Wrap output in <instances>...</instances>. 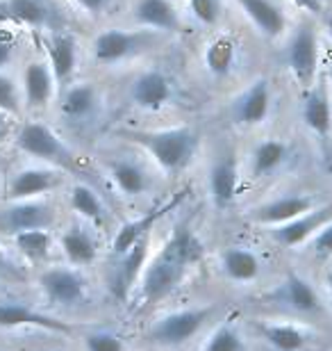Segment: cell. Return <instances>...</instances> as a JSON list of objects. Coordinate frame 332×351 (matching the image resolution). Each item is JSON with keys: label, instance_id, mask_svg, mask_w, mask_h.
Wrapping results in <instances>:
<instances>
[{"label": "cell", "instance_id": "2e32d148", "mask_svg": "<svg viewBox=\"0 0 332 351\" xmlns=\"http://www.w3.org/2000/svg\"><path fill=\"white\" fill-rule=\"evenodd\" d=\"M55 73L46 62H30L23 71V101L30 110H41L51 103Z\"/></svg>", "mask_w": 332, "mask_h": 351}, {"label": "cell", "instance_id": "7bdbcfd3", "mask_svg": "<svg viewBox=\"0 0 332 351\" xmlns=\"http://www.w3.org/2000/svg\"><path fill=\"white\" fill-rule=\"evenodd\" d=\"M326 27H328V34H330V37H332V14H330V16H328V21H326Z\"/></svg>", "mask_w": 332, "mask_h": 351}, {"label": "cell", "instance_id": "7a4b0ae2", "mask_svg": "<svg viewBox=\"0 0 332 351\" xmlns=\"http://www.w3.org/2000/svg\"><path fill=\"white\" fill-rule=\"evenodd\" d=\"M123 139L144 149L153 158V162L166 173L187 169L199 146V135L187 125L166 130H128L123 132Z\"/></svg>", "mask_w": 332, "mask_h": 351}, {"label": "cell", "instance_id": "7c38bea8", "mask_svg": "<svg viewBox=\"0 0 332 351\" xmlns=\"http://www.w3.org/2000/svg\"><path fill=\"white\" fill-rule=\"evenodd\" d=\"M330 221H332V206L314 208V210H309L307 215L296 217V219L282 223V226H273L271 235L282 247H298V244H303L312 235L319 233Z\"/></svg>", "mask_w": 332, "mask_h": 351}, {"label": "cell", "instance_id": "9c48e42d", "mask_svg": "<svg viewBox=\"0 0 332 351\" xmlns=\"http://www.w3.org/2000/svg\"><path fill=\"white\" fill-rule=\"evenodd\" d=\"M64 182V173L53 167H25L10 178L7 196L10 201H25L39 199L53 189H58Z\"/></svg>", "mask_w": 332, "mask_h": 351}, {"label": "cell", "instance_id": "d6986e66", "mask_svg": "<svg viewBox=\"0 0 332 351\" xmlns=\"http://www.w3.org/2000/svg\"><path fill=\"white\" fill-rule=\"evenodd\" d=\"M207 185H209V196L218 208H228L237 196L239 189V167L235 156H225L218 162L212 165L209 176H207Z\"/></svg>", "mask_w": 332, "mask_h": 351}, {"label": "cell", "instance_id": "f1b7e54d", "mask_svg": "<svg viewBox=\"0 0 332 351\" xmlns=\"http://www.w3.org/2000/svg\"><path fill=\"white\" fill-rule=\"evenodd\" d=\"M289 156V149L280 139H264L253 151V178H264V176L273 173L280 165H285Z\"/></svg>", "mask_w": 332, "mask_h": 351}, {"label": "cell", "instance_id": "603a6c76", "mask_svg": "<svg viewBox=\"0 0 332 351\" xmlns=\"http://www.w3.org/2000/svg\"><path fill=\"white\" fill-rule=\"evenodd\" d=\"M237 3L242 5L246 16L257 25V30L266 34L268 39H278L285 32L287 27L285 12L273 0H237Z\"/></svg>", "mask_w": 332, "mask_h": 351}, {"label": "cell", "instance_id": "60d3db41", "mask_svg": "<svg viewBox=\"0 0 332 351\" xmlns=\"http://www.w3.org/2000/svg\"><path fill=\"white\" fill-rule=\"evenodd\" d=\"M294 3L307 12H321V0H294Z\"/></svg>", "mask_w": 332, "mask_h": 351}, {"label": "cell", "instance_id": "ffe728a7", "mask_svg": "<svg viewBox=\"0 0 332 351\" xmlns=\"http://www.w3.org/2000/svg\"><path fill=\"white\" fill-rule=\"evenodd\" d=\"M132 16L139 25L159 32H175L180 27V14L171 0H137Z\"/></svg>", "mask_w": 332, "mask_h": 351}, {"label": "cell", "instance_id": "f6af8a7d", "mask_svg": "<svg viewBox=\"0 0 332 351\" xmlns=\"http://www.w3.org/2000/svg\"><path fill=\"white\" fill-rule=\"evenodd\" d=\"M330 80H332V66H330Z\"/></svg>", "mask_w": 332, "mask_h": 351}, {"label": "cell", "instance_id": "ac0fdd59", "mask_svg": "<svg viewBox=\"0 0 332 351\" xmlns=\"http://www.w3.org/2000/svg\"><path fill=\"white\" fill-rule=\"evenodd\" d=\"M268 110H271V89L264 78L253 82L235 103V117L244 125H259L266 121Z\"/></svg>", "mask_w": 332, "mask_h": 351}, {"label": "cell", "instance_id": "8fae6325", "mask_svg": "<svg viewBox=\"0 0 332 351\" xmlns=\"http://www.w3.org/2000/svg\"><path fill=\"white\" fill-rule=\"evenodd\" d=\"M273 304L298 315H312L321 311V299L312 285L298 274H287V278L282 280L280 287L271 294Z\"/></svg>", "mask_w": 332, "mask_h": 351}, {"label": "cell", "instance_id": "83f0119b", "mask_svg": "<svg viewBox=\"0 0 332 351\" xmlns=\"http://www.w3.org/2000/svg\"><path fill=\"white\" fill-rule=\"evenodd\" d=\"M0 14L34 27L46 25L51 19V12H48L44 0H0Z\"/></svg>", "mask_w": 332, "mask_h": 351}, {"label": "cell", "instance_id": "3957f363", "mask_svg": "<svg viewBox=\"0 0 332 351\" xmlns=\"http://www.w3.org/2000/svg\"><path fill=\"white\" fill-rule=\"evenodd\" d=\"M18 149L32 158H39L44 162H51L55 167H64V169H73L75 156L68 146L62 142L60 135L46 123L30 121L21 128L16 137Z\"/></svg>", "mask_w": 332, "mask_h": 351}, {"label": "cell", "instance_id": "ba28073f", "mask_svg": "<svg viewBox=\"0 0 332 351\" xmlns=\"http://www.w3.org/2000/svg\"><path fill=\"white\" fill-rule=\"evenodd\" d=\"M289 69L298 80V85L305 89L314 85L316 69H319V41H316V32L309 23L301 25L289 44Z\"/></svg>", "mask_w": 332, "mask_h": 351}, {"label": "cell", "instance_id": "836d02e7", "mask_svg": "<svg viewBox=\"0 0 332 351\" xmlns=\"http://www.w3.org/2000/svg\"><path fill=\"white\" fill-rule=\"evenodd\" d=\"M203 351H244V340L235 326L221 324L205 342Z\"/></svg>", "mask_w": 332, "mask_h": 351}, {"label": "cell", "instance_id": "1f68e13d", "mask_svg": "<svg viewBox=\"0 0 332 351\" xmlns=\"http://www.w3.org/2000/svg\"><path fill=\"white\" fill-rule=\"evenodd\" d=\"M14 244H16L18 254L27 258L30 263H44L51 256L53 235L48 233V228L25 230V233L14 235Z\"/></svg>", "mask_w": 332, "mask_h": 351}, {"label": "cell", "instance_id": "cb8c5ba5", "mask_svg": "<svg viewBox=\"0 0 332 351\" xmlns=\"http://www.w3.org/2000/svg\"><path fill=\"white\" fill-rule=\"evenodd\" d=\"M0 326H34L44 331H68L64 322L48 317L44 313H37L34 308L25 304H0Z\"/></svg>", "mask_w": 332, "mask_h": 351}, {"label": "cell", "instance_id": "f35d334b", "mask_svg": "<svg viewBox=\"0 0 332 351\" xmlns=\"http://www.w3.org/2000/svg\"><path fill=\"white\" fill-rule=\"evenodd\" d=\"M314 251L319 256H332V221L326 223L314 237Z\"/></svg>", "mask_w": 332, "mask_h": 351}, {"label": "cell", "instance_id": "b9f144b4", "mask_svg": "<svg viewBox=\"0 0 332 351\" xmlns=\"http://www.w3.org/2000/svg\"><path fill=\"white\" fill-rule=\"evenodd\" d=\"M7 269V256H5V249L0 247V271Z\"/></svg>", "mask_w": 332, "mask_h": 351}, {"label": "cell", "instance_id": "277c9868", "mask_svg": "<svg viewBox=\"0 0 332 351\" xmlns=\"http://www.w3.org/2000/svg\"><path fill=\"white\" fill-rule=\"evenodd\" d=\"M209 308H185L164 315L151 328V338L159 347H180L194 338L209 317Z\"/></svg>", "mask_w": 332, "mask_h": 351}, {"label": "cell", "instance_id": "4fadbf2b", "mask_svg": "<svg viewBox=\"0 0 332 351\" xmlns=\"http://www.w3.org/2000/svg\"><path fill=\"white\" fill-rule=\"evenodd\" d=\"M130 96L137 108L148 110V112H157L171 103L173 87H171V80H168L164 73L153 69V71H144L134 78Z\"/></svg>", "mask_w": 332, "mask_h": 351}, {"label": "cell", "instance_id": "d590c367", "mask_svg": "<svg viewBox=\"0 0 332 351\" xmlns=\"http://www.w3.org/2000/svg\"><path fill=\"white\" fill-rule=\"evenodd\" d=\"M84 347L87 351H125L123 340L112 331H91L84 338Z\"/></svg>", "mask_w": 332, "mask_h": 351}, {"label": "cell", "instance_id": "d4e9b609", "mask_svg": "<svg viewBox=\"0 0 332 351\" xmlns=\"http://www.w3.org/2000/svg\"><path fill=\"white\" fill-rule=\"evenodd\" d=\"M146 254H148V237L139 240L128 254H123L118 258V267L114 271V285H112L118 297H125V294L139 283L141 271H144Z\"/></svg>", "mask_w": 332, "mask_h": 351}, {"label": "cell", "instance_id": "52a82bcc", "mask_svg": "<svg viewBox=\"0 0 332 351\" xmlns=\"http://www.w3.org/2000/svg\"><path fill=\"white\" fill-rule=\"evenodd\" d=\"M55 221V210L51 203L41 199H25L12 201L3 213H0V228L3 233L18 235L25 230L51 228Z\"/></svg>", "mask_w": 332, "mask_h": 351}, {"label": "cell", "instance_id": "30bf717a", "mask_svg": "<svg viewBox=\"0 0 332 351\" xmlns=\"http://www.w3.org/2000/svg\"><path fill=\"white\" fill-rule=\"evenodd\" d=\"M314 208H316V203L312 196L287 194V196H280V199L262 203V206H257L255 210H251L248 219L273 228V226H282V223L296 219V217L307 215L309 210H314Z\"/></svg>", "mask_w": 332, "mask_h": 351}, {"label": "cell", "instance_id": "ee69618b", "mask_svg": "<svg viewBox=\"0 0 332 351\" xmlns=\"http://www.w3.org/2000/svg\"><path fill=\"white\" fill-rule=\"evenodd\" d=\"M328 287H330V292H332V271H330V276H328Z\"/></svg>", "mask_w": 332, "mask_h": 351}, {"label": "cell", "instance_id": "484cf974", "mask_svg": "<svg viewBox=\"0 0 332 351\" xmlns=\"http://www.w3.org/2000/svg\"><path fill=\"white\" fill-rule=\"evenodd\" d=\"M221 269L230 280L248 283V280H255L259 276L262 265H259V258L253 254L251 249L230 247V249H225L221 256Z\"/></svg>", "mask_w": 332, "mask_h": 351}, {"label": "cell", "instance_id": "6da1fadb", "mask_svg": "<svg viewBox=\"0 0 332 351\" xmlns=\"http://www.w3.org/2000/svg\"><path fill=\"white\" fill-rule=\"evenodd\" d=\"M201 258V242L189 223L175 226L164 249L153 258L139 278V308H148L166 299L180 280L185 278L189 265Z\"/></svg>", "mask_w": 332, "mask_h": 351}, {"label": "cell", "instance_id": "ab89813d", "mask_svg": "<svg viewBox=\"0 0 332 351\" xmlns=\"http://www.w3.org/2000/svg\"><path fill=\"white\" fill-rule=\"evenodd\" d=\"M77 5L82 7L84 12H89V14H101L105 12L107 7L112 5V0H75Z\"/></svg>", "mask_w": 332, "mask_h": 351}, {"label": "cell", "instance_id": "44dd1931", "mask_svg": "<svg viewBox=\"0 0 332 351\" xmlns=\"http://www.w3.org/2000/svg\"><path fill=\"white\" fill-rule=\"evenodd\" d=\"M303 121L314 135L328 137L332 130V105L328 96V87L319 82L316 87H309V94L303 105Z\"/></svg>", "mask_w": 332, "mask_h": 351}, {"label": "cell", "instance_id": "9a60e30c", "mask_svg": "<svg viewBox=\"0 0 332 351\" xmlns=\"http://www.w3.org/2000/svg\"><path fill=\"white\" fill-rule=\"evenodd\" d=\"M185 199V192H182L180 196H175L173 201H168L164 203L162 208H155L151 210V213H146V215H141L137 217V219H132L128 221L125 226H121V230H116V235H114V242H112V251H114V256L116 258H121L123 254H128V251L137 244L139 240H144V237H148V233L153 230V226L157 223L162 217H164L168 210H173L178 203Z\"/></svg>", "mask_w": 332, "mask_h": 351}, {"label": "cell", "instance_id": "f546056e", "mask_svg": "<svg viewBox=\"0 0 332 351\" xmlns=\"http://www.w3.org/2000/svg\"><path fill=\"white\" fill-rule=\"evenodd\" d=\"M259 331L275 351H301L307 345L305 328L298 324H262Z\"/></svg>", "mask_w": 332, "mask_h": 351}, {"label": "cell", "instance_id": "74e56055", "mask_svg": "<svg viewBox=\"0 0 332 351\" xmlns=\"http://www.w3.org/2000/svg\"><path fill=\"white\" fill-rule=\"evenodd\" d=\"M14 46H16V39H14L12 32L0 30V71L10 64L14 58Z\"/></svg>", "mask_w": 332, "mask_h": 351}, {"label": "cell", "instance_id": "5bb4252c", "mask_svg": "<svg viewBox=\"0 0 332 351\" xmlns=\"http://www.w3.org/2000/svg\"><path fill=\"white\" fill-rule=\"evenodd\" d=\"M107 169H110L112 182H114L116 189L123 196H132L134 199V196L146 194L153 185L151 171H148V167L144 162H139V160L118 156L114 160H110Z\"/></svg>", "mask_w": 332, "mask_h": 351}, {"label": "cell", "instance_id": "8d00e7d4", "mask_svg": "<svg viewBox=\"0 0 332 351\" xmlns=\"http://www.w3.org/2000/svg\"><path fill=\"white\" fill-rule=\"evenodd\" d=\"M189 7L203 25H214L221 19V0H189Z\"/></svg>", "mask_w": 332, "mask_h": 351}, {"label": "cell", "instance_id": "e0dca14e", "mask_svg": "<svg viewBox=\"0 0 332 351\" xmlns=\"http://www.w3.org/2000/svg\"><path fill=\"white\" fill-rule=\"evenodd\" d=\"M60 249L73 267H87L98 256V242L87 223L68 226L60 237Z\"/></svg>", "mask_w": 332, "mask_h": 351}, {"label": "cell", "instance_id": "7402d4cb", "mask_svg": "<svg viewBox=\"0 0 332 351\" xmlns=\"http://www.w3.org/2000/svg\"><path fill=\"white\" fill-rule=\"evenodd\" d=\"M98 105V91L91 82H80L75 87H68L60 101L62 117L71 123H84L94 117Z\"/></svg>", "mask_w": 332, "mask_h": 351}, {"label": "cell", "instance_id": "8992f818", "mask_svg": "<svg viewBox=\"0 0 332 351\" xmlns=\"http://www.w3.org/2000/svg\"><path fill=\"white\" fill-rule=\"evenodd\" d=\"M39 285L46 299L60 308H75L87 299V280L75 267H51L41 274Z\"/></svg>", "mask_w": 332, "mask_h": 351}, {"label": "cell", "instance_id": "4dcf8cb0", "mask_svg": "<svg viewBox=\"0 0 332 351\" xmlns=\"http://www.w3.org/2000/svg\"><path fill=\"white\" fill-rule=\"evenodd\" d=\"M237 60V44L235 39L230 37H216L205 51V64H207V71L216 78H223L232 71Z\"/></svg>", "mask_w": 332, "mask_h": 351}, {"label": "cell", "instance_id": "5b68a950", "mask_svg": "<svg viewBox=\"0 0 332 351\" xmlns=\"http://www.w3.org/2000/svg\"><path fill=\"white\" fill-rule=\"evenodd\" d=\"M153 30L144 32H128V30H118V27H110V30L101 32L94 41V58L101 64H116L139 55L141 51H146L153 44Z\"/></svg>", "mask_w": 332, "mask_h": 351}, {"label": "cell", "instance_id": "d6a6232c", "mask_svg": "<svg viewBox=\"0 0 332 351\" xmlns=\"http://www.w3.org/2000/svg\"><path fill=\"white\" fill-rule=\"evenodd\" d=\"M71 208L89 223L105 221V206H103L101 196H98L89 185H82V182L73 185V189H71Z\"/></svg>", "mask_w": 332, "mask_h": 351}, {"label": "cell", "instance_id": "e575fe53", "mask_svg": "<svg viewBox=\"0 0 332 351\" xmlns=\"http://www.w3.org/2000/svg\"><path fill=\"white\" fill-rule=\"evenodd\" d=\"M0 112L18 114L21 112V91L10 75L0 71Z\"/></svg>", "mask_w": 332, "mask_h": 351}, {"label": "cell", "instance_id": "4316f807", "mask_svg": "<svg viewBox=\"0 0 332 351\" xmlns=\"http://www.w3.org/2000/svg\"><path fill=\"white\" fill-rule=\"evenodd\" d=\"M48 64L58 82H66L73 75L77 64V44L71 34H55L48 41Z\"/></svg>", "mask_w": 332, "mask_h": 351}]
</instances>
